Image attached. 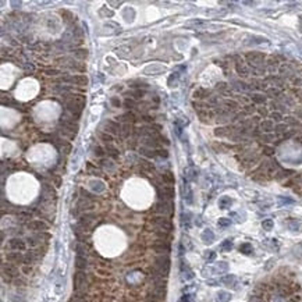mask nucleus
<instances>
[{"instance_id":"nucleus-1","label":"nucleus","mask_w":302,"mask_h":302,"mask_svg":"<svg viewBox=\"0 0 302 302\" xmlns=\"http://www.w3.org/2000/svg\"><path fill=\"white\" fill-rule=\"evenodd\" d=\"M84 104H85V98H84L82 95H75V96L67 103V107L71 113L78 116L81 113V110H82Z\"/></svg>"},{"instance_id":"nucleus-2","label":"nucleus","mask_w":302,"mask_h":302,"mask_svg":"<svg viewBox=\"0 0 302 302\" xmlns=\"http://www.w3.org/2000/svg\"><path fill=\"white\" fill-rule=\"evenodd\" d=\"M153 267L156 269V270H159L160 273H163L164 276L167 277V273H169V269H170V259L167 258V255L157 256V258H155Z\"/></svg>"},{"instance_id":"nucleus-3","label":"nucleus","mask_w":302,"mask_h":302,"mask_svg":"<svg viewBox=\"0 0 302 302\" xmlns=\"http://www.w3.org/2000/svg\"><path fill=\"white\" fill-rule=\"evenodd\" d=\"M152 210H153L155 213H160V214H171L173 210H174V205H173L170 201L157 202L153 205Z\"/></svg>"},{"instance_id":"nucleus-4","label":"nucleus","mask_w":302,"mask_h":302,"mask_svg":"<svg viewBox=\"0 0 302 302\" xmlns=\"http://www.w3.org/2000/svg\"><path fill=\"white\" fill-rule=\"evenodd\" d=\"M151 222L157 227V230H163V231H167V232H170V231L173 230V224H171V222H170L169 219H166L164 216L153 217V219H152Z\"/></svg>"},{"instance_id":"nucleus-5","label":"nucleus","mask_w":302,"mask_h":302,"mask_svg":"<svg viewBox=\"0 0 302 302\" xmlns=\"http://www.w3.org/2000/svg\"><path fill=\"white\" fill-rule=\"evenodd\" d=\"M85 287H86V274L84 271L78 270L74 274V288L79 292L82 290H85Z\"/></svg>"},{"instance_id":"nucleus-6","label":"nucleus","mask_w":302,"mask_h":302,"mask_svg":"<svg viewBox=\"0 0 302 302\" xmlns=\"http://www.w3.org/2000/svg\"><path fill=\"white\" fill-rule=\"evenodd\" d=\"M153 249L160 255H167L170 252V244L164 240H157L153 242Z\"/></svg>"},{"instance_id":"nucleus-7","label":"nucleus","mask_w":302,"mask_h":302,"mask_svg":"<svg viewBox=\"0 0 302 302\" xmlns=\"http://www.w3.org/2000/svg\"><path fill=\"white\" fill-rule=\"evenodd\" d=\"M26 228L31 230V231H38V232H43L47 230V224L45 222H41V220H32V222H28L26 224Z\"/></svg>"},{"instance_id":"nucleus-8","label":"nucleus","mask_w":302,"mask_h":302,"mask_svg":"<svg viewBox=\"0 0 302 302\" xmlns=\"http://www.w3.org/2000/svg\"><path fill=\"white\" fill-rule=\"evenodd\" d=\"M8 247H10L13 251H16V252H20V251L25 249V242H24L22 240H20V238H11V240L8 241Z\"/></svg>"},{"instance_id":"nucleus-9","label":"nucleus","mask_w":302,"mask_h":302,"mask_svg":"<svg viewBox=\"0 0 302 302\" xmlns=\"http://www.w3.org/2000/svg\"><path fill=\"white\" fill-rule=\"evenodd\" d=\"M3 274H7L10 277H16L18 276V269L13 263H4L3 265Z\"/></svg>"},{"instance_id":"nucleus-10","label":"nucleus","mask_w":302,"mask_h":302,"mask_svg":"<svg viewBox=\"0 0 302 302\" xmlns=\"http://www.w3.org/2000/svg\"><path fill=\"white\" fill-rule=\"evenodd\" d=\"M6 259H7L10 263H24V255H21L20 252H10L6 255Z\"/></svg>"},{"instance_id":"nucleus-11","label":"nucleus","mask_w":302,"mask_h":302,"mask_svg":"<svg viewBox=\"0 0 302 302\" xmlns=\"http://www.w3.org/2000/svg\"><path fill=\"white\" fill-rule=\"evenodd\" d=\"M161 196L163 195V201H170L171 198H174V188L173 187H163V191L159 194Z\"/></svg>"},{"instance_id":"nucleus-12","label":"nucleus","mask_w":302,"mask_h":302,"mask_svg":"<svg viewBox=\"0 0 302 302\" xmlns=\"http://www.w3.org/2000/svg\"><path fill=\"white\" fill-rule=\"evenodd\" d=\"M202 241L205 242V244H212V242L214 241V234L212 230H205V231L202 232Z\"/></svg>"},{"instance_id":"nucleus-13","label":"nucleus","mask_w":302,"mask_h":302,"mask_svg":"<svg viewBox=\"0 0 302 302\" xmlns=\"http://www.w3.org/2000/svg\"><path fill=\"white\" fill-rule=\"evenodd\" d=\"M65 81L75 82L77 85H86V84H88V78H86L85 75H75V77H71V78H67Z\"/></svg>"},{"instance_id":"nucleus-14","label":"nucleus","mask_w":302,"mask_h":302,"mask_svg":"<svg viewBox=\"0 0 302 302\" xmlns=\"http://www.w3.org/2000/svg\"><path fill=\"white\" fill-rule=\"evenodd\" d=\"M231 300V294L230 292H226V291H219L216 295V301L217 302H228Z\"/></svg>"},{"instance_id":"nucleus-15","label":"nucleus","mask_w":302,"mask_h":302,"mask_svg":"<svg viewBox=\"0 0 302 302\" xmlns=\"http://www.w3.org/2000/svg\"><path fill=\"white\" fill-rule=\"evenodd\" d=\"M93 220H95V214H85V216H82V219H81V226L85 228V227H88Z\"/></svg>"},{"instance_id":"nucleus-16","label":"nucleus","mask_w":302,"mask_h":302,"mask_svg":"<svg viewBox=\"0 0 302 302\" xmlns=\"http://www.w3.org/2000/svg\"><path fill=\"white\" fill-rule=\"evenodd\" d=\"M231 203H232V201L228 198V196H222V198H220V201H219V206L222 209H227V208H230V206H231Z\"/></svg>"},{"instance_id":"nucleus-17","label":"nucleus","mask_w":302,"mask_h":302,"mask_svg":"<svg viewBox=\"0 0 302 302\" xmlns=\"http://www.w3.org/2000/svg\"><path fill=\"white\" fill-rule=\"evenodd\" d=\"M75 266L77 267L79 269H85L86 267V259H85V256H77L75 258Z\"/></svg>"},{"instance_id":"nucleus-18","label":"nucleus","mask_w":302,"mask_h":302,"mask_svg":"<svg viewBox=\"0 0 302 302\" xmlns=\"http://www.w3.org/2000/svg\"><path fill=\"white\" fill-rule=\"evenodd\" d=\"M163 181L164 182H167V184H174V174H173L171 171H166V173H163Z\"/></svg>"},{"instance_id":"nucleus-19","label":"nucleus","mask_w":302,"mask_h":302,"mask_svg":"<svg viewBox=\"0 0 302 302\" xmlns=\"http://www.w3.org/2000/svg\"><path fill=\"white\" fill-rule=\"evenodd\" d=\"M235 276H232V274H230V276H224L222 279V283L226 284V285H232V284L235 283Z\"/></svg>"},{"instance_id":"nucleus-20","label":"nucleus","mask_w":302,"mask_h":302,"mask_svg":"<svg viewBox=\"0 0 302 302\" xmlns=\"http://www.w3.org/2000/svg\"><path fill=\"white\" fill-rule=\"evenodd\" d=\"M240 251L242 253H245V255H249V253L252 252V245L248 244V242H245V244H242L240 247Z\"/></svg>"},{"instance_id":"nucleus-21","label":"nucleus","mask_w":302,"mask_h":302,"mask_svg":"<svg viewBox=\"0 0 302 302\" xmlns=\"http://www.w3.org/2000/svg\"><path fill=\"white\" fill-rule=\"evenodd\" d=\"M273 226H274V223L271 219H266V220H263V223H262V227L266 230V231H270V230L273 228Z\"/></svg>"},{"instance_id":"nucleus-22","label":"nucleus","mask_w":302,"mask_h":302,"mask_svg":"<svg viewBox=\"0 0 302 302\" xmlns=\"http://www.w3.org/2000/svg\"><path fill=\"white\" fill-rule=\"evenodd\" d=\"M214 258H216V253H214L213 251H206V252H205V259L208 262L214 261Z\"/></svg>"},{"instance_id":"nucleus-23","label":"nucleus","mask_w":302,"mask_h":302,"mask_svg":"<svg viewBox=\"0 0 302 302\" xmlns=\"http://www.w3.org/2000/svg\"><path fill=\"white\" fill-rule=\"evenodd\" d=\"M231 248H232V241L231 240H226L222 244V249L223 251H230Z\"/></svg>"},{"instance_id":"nucleus-24","label":"nucleus","mask_w":302,"mask_h":302,"mask_svg":"<svg viewBox=\"0 0 302 302\" xmlns=\"http://www.w3.org/2000/svg\"><path fill=\"white\" fill-rule=\"evenodd\" d=\"M288 227L292 230V231H298V230H300V223H298L297 220H292V222L288 223Z\"/></svg>"},{"instance_id":"nucleus-25","label":"nucleus","mask_w":302,"mask_h":302,"mask_svg":"<svg viewBox=\"0 0 302 302\" xmlns=\"http://www.w3.org/2000/svg\"><path fill=\"white\" fill-rule=\"evenodd\" d=\"M261 127H262V130H265V131H270L271 128H273V122L271 121H263Z\"/></svg>"},{"instance_id":"nucleus-26","label":"nucleus","mask_w":302,"mask_h":302,"mask_svg":"<svg viewBox=\"0 0 302 302\" xmlns=\"http://www.w3.org/2000/svg\"><path fill=\"white\" fill-rule=\"evenodd\" d=\"M181 222H182V224H184L185 227L189 226V214H188V213H182V216H181Z\"/></svg>"},{"instance_id":"nucleus-27","label":"nucleus","mask_w":302,"mask_h":302,"mask_svg":"<svg viewBox=\"0 0 302 302\" xmlns=\"http://www.w3.org/2000/svg\"><path fill=\"white\" fill-rule=\"evenodd\" d=\"M219 224L220 227H228L230 224H231V222H230V219H226V217H223V219H219Z\"/></svg>"},{"instance_id":"nucleus-28","label":"nucleus","mask_w":302,"mask_h":302,"mask_svg":"<svg viewBox=\"0 0 302 302\" xmlns=\"http://www.w3.org/2000/svg\"><path fill=\"white\" fill-rule=\"evenodd\" d=\"M39 242H42V241H41L38 237H31V238H28V244L31 245V247H36V245L39 244Z\"/></svg>"},{"instance_id":"nucleus-29","label":"nucleus","mask_w":302,"mask_h":302,"mask_svg":"<svg viewBox=\"0 0 302 302\" xmlns=\"http://www.w3.org/2000/svg\"><path fill=\"white\" fill-rule=\"evenodd\" d=\"M227 269H228V265H227L226 262H220L219 265H217V271H227Z\"/></svg>"},{"instance_id":"nucleus-30","label":"nucleus","mask_w":302,"mask_h":302,"mask_svg":"<svg viewBox=\"0 0 302 302\" xmlns=\"http://www.w3.org/2000/svg\"><path fill=\"white\" fill-rule=\"evenodd\" d=\"M77 252H78V256H85V253H86V248L84 247V245H78L77 247Z\"/></svg>"},{"instance_id":"nucleus-31","label":"nucleus","mask_w":302,"mask_h":302,"mask_svg":"<svg viewBox=\"0 0 302 302\" xmlns=\"http://www.w3.org/2000/svg\"><path fill=\"white\" fill-rule=\"evenodd\" d=\"M187 25L188 26H199V25H203V22H202V21H198V20H196V21H189V22H188L187 24Z\"/></svg>"},{"instance_id":"nucleus-32","label":"nucleus","mask_w":302,"mask_h":302,"mask_svg":"<svg viewBox=\"0 0 302 302\" xmlns=\"http://www.w3.org/2000/svg\"><path fill=\"white\" fill-rule=\"evenodd\" d=\"M53 181H55L56 187H60L61 185V177H59V175H55V177H53Z\"/></svg>"},{"instance_id":"nucleus-33","label":"nucleus","mask_w":302,"mask_h":302,"mask_svg":"<svg viewBox=\"0 0 302 302\" xmlns=\"http://www.w3.org/2000/svg\"><path fill=\"white\" fill-rule=\"evenodd\" d=\"M102 139H103V141H104V142H107V143H109V142H112V141H113V138H112V135H106V134H103V135H102Z\"/></svg>"},{"instance_id":"nucleus-34","label":"nucleus","mask_w":302,"mask_h":302,"mask_svg":"<svg viewBox=\"0 0 302 302\" xmlns=\"http://www.w3.org/2000/svg\"><path fill=\"white\" fill-rule=\"evenodd\" d=\"M253 100L258 102V103H262V102H265V98H261V95H255V96H253Z\"/></svg>"},{"instance_id":"nucleus-35","label":"nucleus","mask_w":302,"mask_h":302,"mask_svg":"<svg viewBox=\"0 0 302 302\" xmlns=\"http://www.w3.org/2000/svg\"><path fill=\"white\" fill-rule=\"evenodd\" d=\"M28 266H29V265H25V266H24V267H22V271H24V273H25V274L31 273V267H28Z\"/></svg>"},{"instance_id":"nucleus-36","label":"nucleus","mask_w":302,"mask_h":302,"mask_svg":"<svg viewBox=\"0 0 302 302\" xmlns=\"http://www.w3.org/2000/svg\"><path fill=\"white\" fill-rule=\"evenodd\" d=\"M182 301H184V302H192V300H191V295H184V297H182Z\"/></svg>"},{"instance_id":"nucleus-37","label":"nucleus","mask_w":302,"mask_h":302,"mask_svg":"<svg viewBox=\"0 0 302 302\" xmlns=\"http://www.w3.org/2000/svg\"><path fill=\"white\" fill-rule=\"evenodd\" d=\"M116 152H117V151H116L114 148H110V149H109V153L112 155V156H117V153H116Z\"/></svg>"},{"instance_id":"nucleus-38","label":"nucleus","mask_w":302,"mask_h":302,"mask_svg":"<svg viewBox=\"0 0 302 302\" xmlns=\"http://www.w3.org/2000/svg\"><path fill=\"white\" fill-rule=\"evenodd\" d=\"M96 155L98 156H103V151L100 148H96Z\"/></svg>"},{"instance_id":"nucleus-39","label":"nucleus","mask_w":302,"mask_h":302,"mask_svg":"<svg viewBox=\"0 0 302 302\" xmlns=\"http://www.w3.org/2000/svg\"><path fill=\"white\" fill-rule=\"evenodd\" d=\"M273 118H276V120H281V116H280L279 113H273Z\"/></svg>"},{"instance_id":"nucleus-40","label":"nucleus","mask_w":302,"mask_h":302,"mask_svg":"<svg viewBox=\"0 0 302 302\" xmlns=\"http://www.w3.org/2000/svg\"><path fill=\"white\" fill-rule=\"evenodd\" d=\"M265 153L271 155V153H273V149H270V148H266V149H265Z\"/></svg>"},{"instance_id":"nucleus-41","label":"nucleus","mask_w":302,"mask_h":302,"mask_svg":"<svg viewBox=\"0 0 302 302\" xmlns=\"http://www.w3.org/2000/svg\"><path fill=\"white\" fill-rule=\"evenodd\" d=\"M249 302H262L261 300H259V298H251V301Z\"/></svg>"},{"instance_id":"nucleus-42","label":"nucleus","mask_w":302,"mask_h":302,"mask_svg":"<svg viewBox=\"0 0 302 302\" xmlns=\"http://www.w3.org/2000/svg\"><path fill=\"white\" fill-rule=\"evenodd\" d=\"M110 4H112V6H120L121 2H118V3L117 2H110Z\"/></svg>"},{"instance_id":"nucleus-43","label":"nucleus","mask_w":302,"mask_h":302,"mask_svg":"<svg viewBox=\"0 0 302 302\" xmlns=\"http://www.w3.org/2000/svg\"><path fill=\"white\" fill-rule=\"evenodd\" d=\"M284 128H285L284 125H279V127H277V130H279V131H284Z\"/></svg>"},{"instance_id":"nucleus-44","label":"nucleus","mask_w":302,"mask_h":302,"mask_svg":"<svg viewBox=\"0 0 302 302\" xmlns=\"http://www.w3.org/2000/svg\"><path fill=\"white\" fill-rule=\"evenodd\" d=\"M298 95H302V91H300V92H298ZM302 98V96H301Z\"/></svg>"}]
</instances>
